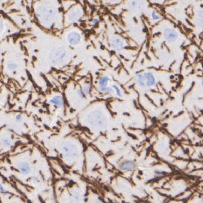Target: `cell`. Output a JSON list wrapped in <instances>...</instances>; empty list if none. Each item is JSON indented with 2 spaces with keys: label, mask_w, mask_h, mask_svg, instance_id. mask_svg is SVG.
<instances>
[{
  "label": "cell",
  "mask_w": 203,
  "mask_h": 203,
  "mask_svg": "<svg viewBox=\"0 0 203 203\" xmlns=\"http://www.w3.org/2000/svg\"><path fill=\"white\" fill-rule=\"evenodd\" d=\"M81 38V35L79 32L73 31L68 35V41L71 45H75L80 43Z\"/></svg>",
  "instance_id": "obj_8"
},
{
  "label": "cell",
  "mask_w": 203,
  "mask_h": 203,
  "mask_svg": "<svg viewBox=\"0 0 203 203\" xmlns=\"http://www.w3.org/2000/svg\"><path fill=\"white\" fill-rule=\"evenodd\" d=\"M92 92V88L89 85H86L82 88H80L77 91L78 96L82 98H85L90 95Z\"/></svg>",
  "instance_id": "obj_9"
},
{
  "label": "cell",
  "mask_w": 203,
  "mask_h": 203,
  "mask_svg": "<svg viewBox=\"0 0 203 203\" xmlns=\"http://www.w3.org/2000/svg\"><path fill=\"white\" fill-rule=\"evenodd\" d=\"M196 23L198 26L203 27V10L199 11L196 16Z\"/></svg>",
  "instance_id": "obj_12"
},
{
  "label": "cell",
  "mask_w": 203,
  "mask_h": 203,
  "mask_svg": "<svg viewBox=\"0 0 203 203\" xmlns=\"http://www.w3.org/2000/svg\"><path fill=\"white\" fill-rule=\"evenodd\" d=\"M111 44L112 47L116 50H121L123 49L124 45V42L121 38H115L112 40Z\"/></svg>",
  "instance_id": "obj_11"
},
{
  "label": "cell",
  "mask_w": 203,
  "mask_h": 203,
  "mask_svg": "<svg viewBox=\"0 0 203 203\" xmlns=\"http://www.w3.org/2000/svg\"><path fill=\"white\" fill-rule=\"evenodd\" d=\"M80 15H81V11L74 10L73 11L70 12L69 14V20H77L81 16Z\"/></svg>",
  "instance_id": "obj_13"
},
{
  "label": "cell",
  "mask_w": 203,
  "mask_h": 203,
  "mask_svg": "<svg viewBox=\"0 0 203 203\" xmlns=\"http://www.w3.org/2000/svg\"><path fill=\"white\" fill-rule=\"evenodd\" d=\"M151 16L152 19L154 20H158L160 19V15L155 11H151Z\"/></svg>",
  "instance_id": "obj_18"
},
{
  "label": "cell",
  "mask_w": 203,
  "mask_h": 203,
  "mask_svg": "<svg viewBox=\"0 0 203 203\" xmlns=\"http://www.w3.org/2000/svg\"><path fill=\"white\" fill-rule=\"evenodd\" d=\"M201 85H202V86L203 87V78H202V81H201Z\"/></svg>",
  "instance_id": "obj_22"
},
{
  "label": "cell",
  "mask_w": 203,
  "mask_h": 203,
  "mask_svg": "<svg viewBox=\"0 0 203 203\" xmlns=\"http://www.w3.org/2000/svg\"><path fill=\"white\" fill-rule=\"evenodd\" d=\"M30 166L28 163H23L21 165L20 170L21 171L23 172H28L30 170Z\"/></svg>",
  "instance_id": "obj_15"
},
{
  "label": "cell",
  "mask_w": 203,
  "mask_h": 203,
  "mask_svg": "<svg viewBox=\"0 0 203 203\" xmlns=\"http://www.w3.org/2000/svg\"><path fill=\"white\" fill-rule=\"evenodd\" d=\"M136 82L139 87H153L156 84V78L151 72H146L136 75Z\"/></svg>",
  "instance_id": "obj_2"
},
{
  "label": "cell",
  "mask_w": 203,
  "mask_h": 203,
  "mask_svg": "<svg viewBox=\"0 0 203 203\" xmlns=\"http://www.w3.org/2000/svg\"><path fill=\"white\" fill-rule=\"evenodd\" d=\"M119 168L121 170L124 172H128V171L134 170L136 168V164L135 162L132 160H125L119 164Z\"/></svg>",
  "instance_id": "obj_7"
},
{
  "label": "cell",
  "mask_w": 203,
  "mask_h": 203,
  "mask_svg": "<svg viewBox=\"0 0 203 203\" xmlns=\"http://www.w3.org/2000/svg\"><path fill=\"white\" fill-rule=\"evenodd\" d=\"M110 78L107 76H104L100 78L98 81V90L102 93L109 94L114 93L112 87H109V83L110 82Z\"/></svg>",
  "instance_id": "obj_5"
},
{
  "label": "cell",
  "mask_w": 203,
  "mask_h": 203,
  "mask_svg": "<svg viewBox=\"0 0 203 203\" xmlns=\"http://www.w3.org/2000/svg\"><path fill=\"white\" fill-rule=\"evenodd\" d=\"M112 89L113 92L115 93V95H116V96L119 97L122 96V92H121L120 88L118 87V86L116 85H114L112 86Z\"/></svg>",
  "instance_id": "obj_14"
},
{
  "label": "cell",
  "mask_w": 203,
  "mask_h": 203,
  "mask_svg": "<svg viewBox=\"0 0 203 203\" xmlns=\"http://www.w3.org/2000/svg\"><path fill=\"white\" fill-rule=\"evenodd\" d=\"M17 68V64L15 63H10L7 65L8 70L10 71H13Z\"/></svg>",
  "instance_id": "obj_16"
},
{
  "label": "cell",
  "mask_w": 203,
  "mask_h": 203,
  "mask_svg": "<svg viewBox=\"0 0 203 203\" xmlns=\"http://www.w3.org/2000/svg\"><path fill=\"white\" fill-rule=\"evenodd\" d=\"M21 119H22V116H21V115L19 114L16 116V121H20Z\"/></svg>",
  "instance_id": "obj_21"
},
{
  "label": "cell",
  "mask_w": 203,
  "mask_h": 203,
  "mask_svg": "<svg viewBox=\"0 0 203 203\" xmlns=\"http://www.w3.org/2000/svg\"><path fill=\"white\" fill-rule=\"evenodd\" d=\"M165 39L170 42H174L178 39V34L175 29L172 28H167L164 31Z\"/></svg>",
  "instance_id": "obj_6"
},
{
  "label": "cell",
  "mask_w": 203,
  "mask_h": 203,
  "mask_svg": "<svg viewBox=\"0 0 203 203\" xmlns=\"http://www.w3.org/2000/svg\"><path fill=\"white\" fill-rule=\"evenodd\" d=\"M63 153L66 158L69 159H73L78 155V148L71 142H66L62 146Z\"/></svg>",
  "instance_id": "obj_3"
},
{
  "label": "cell",
  "mask_w": 203,
  "mask_h": 203,
  "mask_svg": "<svg viewBox=\"0 0 203 203\" xmlns=\"http://www.w3.org/2000/svg\"><path fill=\"white\" fill-rule=\"evenodd\" d=\"M66 57V52L63 48H57L52 51L50 56V59L54 64L61 63Z\"/></svg>",
  "instance_id": "obj_4"
},
{
  "label": "cell",
  "mask_w": 203,
  "mask_h": 203,
  "mask_svg": "<svg viewBox=\"0 0 203 203\" xmlns=\"http://www.w3.org/2000/svg\"><path fill=\"white\" fill-rule=\"evenodd\" d=\"M154 174H155L156 176L157 177H160V176H163V175H166L167 174V172L166 171L162 170L161 169H157L154 171Z\"/></svg>",
  "instance_id": "obj_17"
},
{
  "label": "cell",
  "mask_w": 203,
  "mask_h": 203,
  "mask_svg": "<svg viewBox=\"0 0 203 203\" xmlns=\"http://www.w3.org/2000/svg\"><path fill=\"white\" fill-rule=\"evenodd\" d=\"M98 23H99V21H98V20L97 19H93V20L92 21V23H93V25H97L98 24Z\"/></svg>",
  "instance_id": "obj_20"
},
{
  "label": "cell",
  "mask_w": 203,
  "mask_h": 203,
  "mask_svg": "<svg viewBox=\"0 0 203 203\" xmlns=\"http://www.w3.org/2000/svg\"><path fill=\"white\" fill-rule=\"evenodd\" d=\"M88 120L91 126L97 129H102L105 126L106 119L103 113L100 111H94L91 113Z\"/></svg>",
  "instance_id": "obj_1"
},
{
  "label": "cell",
  "mask_w": 203,
  "mask_h": 203,
  "mask_svg": "<svg viewBox=\"0 0 203 203\" xmlns=\"http://www.w3.org/2000/svg\"><path fill=\"white\" fill-rule=\"evenodd\" d=\"M50 102L54 105L55 107H63L64 104V98L62 96L60 95H56V96H54L51 98Z\"/></svg>",
  "instance_id": "obj_10"
},
{
  "label": "cell",
  "mask_w": 203,
  "mask_h": 203,
  "mask_svg": "<svg viewBox=\"0 0 203 203\" xmlns=\"http://www.w3.org/2000/svg\"><path fill=\"white\" fill-rule=\"evenodd\" d=\"M2 143L4 145V146H9L11 145V141L8 138H5L2 139Z\"/></svg>",
  "instance_id": "obj_19"
},
{
  "label": "cell",
  "mask_w": 203,
  "mask_h": 203,
  "mask_svg": "<svg viewBox=\"0 0 203 203\" xmlns=\"http://www.w3.org/2000/svg\"><path fill=\"white\" fill-rule=\"evenodd\" d=\"M200 203H203V201H202V202H201Z\"/></svg>",
  "instance_id": "obj_23"
}]
</instances>
